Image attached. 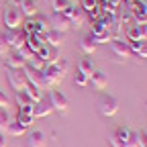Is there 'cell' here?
I'll list each match as a JSON object with an SVG mask.
<instances>
[{
    "mask_svg": "<svg viewBox=\"0 0 147 147\" xmlns=\"http://www.w3.org/2000/svg\"><path fill=\"white\" fill-rule=\"evenodd\" d=\"M108 139H110V145H113V147H123V145H121V143H119V141L115 139V135H110Z\"/></svg>",
    "mask_w": 147,
    "mask_h": 147,
    "instance_id": "f35d334b",
    "label": "cell"
},
{
    "mask_svg": "<svg viewBox=\"0 0 147 147\" xmlns=\"http://www.w3.org/2000/svg\"><path fill=\"white\" fill-rule=\"evenodd\" d=\"M33 2H37V0H33Z\"/></svg>",
    "mask_w": 147,
    "mask_h": 147,
    "instance_id": "7bdbcfd3",
    "label": "cell"
},
{
    "mask_svg": "<svg viewBox=\"0 0 147 147\" xmlns=\"http://www.w3.org/2000/svg\"><path fill=\"white\" fill-rule=\"evenodd\" d=\"M23 74H25L27 82L35 84L37 88H47V84H45V78H43V69L35 67V65H31V63H25V67H23Z\"/></svg>",
    "mask_w": 147,
    "mask_h": 147,
    "instance_id": "8992f818",
    "label": "cell"
},
{
    "mask_svg": "<svg viewBox=\"0 0 147 147\" xmlns=\"http://www.w3.org/2000/svg\"><path fill=\"white\" fill-rule=\"evenodd\" d=\"M6 82H8V86H10L14 92H21V90H25V86H27V78H25L23 69H8Z\"/></svg>",
    "mask_w": 147,
    "mask_h": 147,
    "instance_id": "ba28073f",
    "label": "cell"
},
{
    "mask_svg": "<svg viewBox=\"0 0 147 147\" xmlns=\"http://www.w3.org/2000/svg\"><path fill=\"white\" fill-rule=\"evenodd\" d=\"M4 27H6V31H14V29H18L23 23H25V16H23V12H21V8H18L16 4H8V8L4 10Z\"/></svg>",
    "mask_w": 147,
    "mask_h": 147,
    "instance_id": "7a4b0ae2",
    "label": "cell"
},
{
    "mask_svg": "<svg viewBox=\"0 0 147 147\" xmlns=\"http://www.w3.org/2000/svg\"><path fill=\"white\" fill-rule=\"evenodd\" d=\"M49 29H53V31H59V33H65L67 29H69V21L63 16V14H51L49 16Z\"/></svg>",
    "mask_w": 147,
    "mask_h": 147,
    "instance_id": "7c38bea8",
    "label": "cell"
},
{
    "mask_svg": "<svg viewBox=\"0 0 147 147\" xmlns=\"http://www.w3.org/2000/svg\"><path fill=\"white\" fill-rule=\"evenodd\" d=\"M106 2H108L110 6H113V8H119V6H121V2H123V0H106Z\"/></svg>",
    "mask_w": 147,
    "mask_h": 147,
    "instance_id": "74e56055",
    "label": "cell"
},
{
    "mask_svg": "<svg viewBox=\"0 0 147 147\" xmlns=\"http://www.w3.org/2000/svg\"><path fill=\"white\" fill-rule=\"evenodd\" d=\"M39 90H41V88H37V86L31 84V82H27V86H25V92L29 94V98L33 100V104L41 100V92H39Z\"/></svg>",
    "mask_w": 147,
    "mask_h": 147,
    "instance_id": "603a6c76",
    "label": "cell"
},
{
    "mask_svg": "<svg viewBox=\"0 0 147 147\" xmlns=\"http://www.w3.org/2000/svg\"><path fill=\"white\" fill-rule=\"evenodd\" d=\"M8 104H10V100H8V96L4 94V92H2V90H0V108H6Z\"/></svg>",
    "mask_w": 147,
    "mask_h": 147,
    "instance_id": "8d00e7d4",
    "label": "cell"
},
{
    "mask_svg": "<svg viewBox=\"0 0 147 147\" xmlns=\"http://www.w3.org/2000/svg\"><path fill=\"white\" fill-rule=\"evenodd\" d=\"M69 4H71L69 0H51V8H53V12H55V14H61Z\"/></svg>",
    "mask_w": 147,
    "mask_h": 147,
    "instance_id": "83f0119b",
    "label": "cell"
},
{
    "mask_svg": "<svg viewBox=\"0 0 147 147\" xmlns=\"http://www.w3.org/2000/svg\"><path fill=\"white\" fill-rule=\"evenodd\" d=\"M88 84L92 86V90H104L108 86V78L104 76V71H92L90 78H88Z\"/></svg>",
    "mask_w": 147,
    "mask_h": 147,
    "instance_id": "4fadbf2b",
    "label": "cell"
},
{
    "mask_svg": "<svg viewBox=\"0 0 147 147\" xmlns=\"http://www.w3.org/2000/svg\"><path fill=\"white\" fill-rule=\"evenodd\" d=\"M145 113H147V100H145Z\"/></svg>",
    "mask_w": 147,
    "mask_h": 147,
    "instance_id": "b9f144b4",
    "label": "cell"
},
{
    "mask_svg": "<svg viewBox=\"0 0 147 147\" xmlns=\"http://www.w3.org/2000/svg\"><path fill=\"white\" fill-rule=\"evenodd\" d=\"M53 113V108L49 104V100H39V102H35L33 104V117H49Z\"/></svg>",
    "mask_w": 147,
    "mask_h": 147,
    "instance_id": "ac0fdd59",
    "label": "cell"
},
{
    "mask_svg": "<svg viewBox=\"0 0 147 147\" xmlns=\"http://www.w3.org/2000/svg\"><path fill=\"white\" fill-rule=\"evenodd\" d=\"M82 10H84V12H94V10H98V0H82Z\"/></svg>",
    "mask_w": 147,
    "mask_h": 147,
    "instance_id": "f546056e",
    "label": "cell"
},
{
    "mask_svg": "<svg viewBox=\"0 0 147 147\" xmlns=\"http://www.w3.org/2000/svg\"><path fill=\"white\" fill-rule=\"evenodd\" d=\"M27 33L25 31H21V29H14V31H6L4 35H2V39L6 41V45L10 47V49H21L25 43H27Z\"/></svg>",
    "mask_w": 147,
    "mask_h": 147,
    "instance_id": "5b68a950",
    "label": "cell"
},
{
    "mask_svg": "<svg viewBox=\"0 0 147 147\" xmlns=\"http://www.w3.org/2000/svg\"><path fill=\"white\" fill-rule=\"evenodd\" d=\"M27 147H47V137L43 131H33L27 137Z\"/></svg>",
    "mask_w": 147,
    "mask_h": 147,
    "instance_id": "e0dca14e",
    "label": "cell"
},
{
    "mask_svg": "<svg viewBox=\"0 0 147 147\" xmlns=\"http://www.w3.org/2000/svg\"><path fill=\"white\" fill-rule=\"evenodd\" d=\"M115 139L125 147V143H127V139H129V135H131V127H119V129H115Z\"/></svg>",
    "mask_w": 147,
    "mask_h": 147,
    "instance_id": "7402d4cb",
    "label": "cell"
},
{
    "mask_svg": "<svg viewBox=\"0 0 147 147\" xmlns=\"http://www.w3.org/2000/svg\"><path fill=\"white\" fill-rule=\"evenodd\" d=\"M14 102L18 104V108H21V106H29V104H33V100L29 98V94H27L25 90L16 92V96H14Z\"/></svg>",
    "mask_w": 147,
    "mask_h": 147,
    "instance_id": "4316f807",
    "label": "cell"
},
{
    "mask_svg": "<svg viewBox=\"0 0 147 147\" xmlns=\"http://www.w3.org/2000/svg\"><path fill=\"white\" fill-rule=\"evenodd\" d=\"M110 49H113V53L119 55V57H129V55H131L129 43L123 41V39H113V41H110Z\"/></svg>",
    "mask_w": 147,
    "mask_h": 147,
    "instance_id": "2e32d148",
    "label": "cell"
},
{
    "mask_svg": "<svg viewBox=\"0 0 147 147\" xmlns=\"http://www.w3.org/2000/svg\"><path fill=\"white\" fill-rule=\"evenodd\" d=\"M61 14L69 21V27H74V29H80V27L84 25V21H86V12H84L82 8H76V4H74V2H71Z\"/></svg>",
    "mask_w": 147,
    "mask_h": 147,
    "instance_id": "277c9868",
    "label": "cell"
},
{
    "mask_svg": "<svg viewBox=\"0 0 147 147\" xmlns=\"http://www.w3.org/2000/svg\"><path fill=\"white\" fill-rule=\"evenodd\" d=\"M47 100H49L53 110H57V113H61V115L67 113V98L61 94L59 90H49V98Z\"/></svg>",
    "mask_w": 147,
    "mask_h": 147,
    "instance_id": "30bf717a",
    "label": "cell"
},
{
    "mask_svg": "<svg viewBox=\"0 0 147 147\" xmlns=\"http://www.w3.org/2000/svg\"><path fill=\"white\" fill-rule=\"evenodd\" d=\"M33 121H35V117H33V104H29V106H21V108H18L16 123H21V125L27 129V127L33 125Z\"/></svg>",
    "mask_w": 147,
    "mask_h": 147,
    "instance_id": "5bb4252c",
    "label": "cell"
},
{
    "mask_svg": "<svg viewBox=\"0 0 147 147\" xmlns=\"http://www.w3.org/2000/svg\"><path fill=\"white\" fill-rule=\"evenodd\" d=\"M137 131H133L131 129V135H129V139H127V143H125V147H139V141H137Z\"/></svg>",
    "mask_w": 147,
    "mask_h": 147,
    "instance_id": "1f68e13d",
    "label": "cell"
},
{
    "mask_svg": "<svg viewBox=\"0 0 147 147\" xmlns=\"http://www.w3.org/2000/svg\"><path fill=\"white\" fill-rule=\"evenodd\" d=\"M90 37L94 39V43H108L113 41V33H110L108 29H104L98 21H92V31H90Z\"/></svg>",
    "mask_w": 147,
    "mask_h": 147,
    "instance_id": "9c48e42d",
    "label": "cell"
},
{
    "mask_svg": "<svg viewBox=\"0 0 147 147\" xmlns=\"http://www.w3.org/2000/svg\"><path fill=\"white\" fill-rule=\"evenodd\" d=\"M125 37L127 41H145V33H143V25L131 23L125 27Z\"/></svg>",
    "mask_w": 147,
    "mask_h": 147,
    "instance_id": "8fae6325",
    "label": "cell"
},
{
    "mask_svg": "<svg viewBox=\"0 0 147 147\" xmlns=\"http://www.w3.org/2000/svg\"><path fill=\"white\" fill-rule=\"evenodd\" d=\"M8 45H6V41L2 39V35H0V55H8Z\"/></svg>",
    "mask_w": 147,
    "mask_h": 147,
    "instance_id": "d590c367",
    "label": "cell"
},
{
    "mask_svg": "<svg viewBox=\"0 0 147 147\" xmlns=\"http://www.w3.org/2000/svg\"><path fill=\"white\" fill-rule=\"evenodd\" d=\"M45 43H49V45H51V47H55V49H59V47H61V43H63V33L49 29V31L45 33Z\"/></svg>",
    "mask_w": 147,
    "mask_h": 147,
    "instance_id": "d6986e66",
    "label": "cell"
},
{
    "mask_svg": "<svg viewBox=\"0 0 147 147\" xmlns=\"http://www.w3.org/2000/svg\"><path fill=\"white\" fill-rule=\"evenodd\" d=\"M51 55H53V53H51L49 45H45V43L41 45V49H39V51H37V57H39L41 61H45V63H49V59H51Z\"/></svg>",
    "mask_w": 147,
    "mask_h": 147,
    "instance_id": "f1b7e54d",
    "label": "cell"
},
{
    "mask_svg": "<svg viewBox=\"0 0 147 147\" xmlns=\"http://www.w3.org/2000/svg\"><path fill=\"white\" fill-rule=\"evenodd\" d=\"M137 141H139V147H147V131L139 133L137 135Z\"/></svg>",
    "mask_w": 147,
    "mask_h": 147,
    "instance_id": "e575fe53",
    "label": "cell"
},
{
    "mask_svg": "<svg viewBox=\"0 0 147 147\" xmlns=\"http://www.w3.org/2000/svg\"><path fill=\"white\" fill-rule=\"evenodd\" d=\"M65 69H67V61L61 59V61H55V63H45L43 67V78H45V84L47 88L59 84L65 76Z\"/></svg>",
    "mask_w": 147,
    "mask_h": 147,
    "instance_id": "6da1fadb",
    "label": "cell"
},
{
    "mask_svg": "<svg viewBox=\"0 0 147 147\" xmlns=\"http://www.w3.org/2000/svg\"><path fill=\"white\" fill-rule=\"evenodd\" d=\"M0 147H6V141H4V135L0 133Z\"/></svg>",
    "mask_w": 147,
    "mask_h": 147,
    "instance_id": "ab89813d",
    "label": "cell"
},
{
    "mask_svg": "<svg viewBox=\"0 0 147 147\" xmlns=\"http://www.w3.org/2000/svg\"><path fill=\"white\" fill-rule=\"evenodd\" d=\"M78 69H80V71H84L86 76H90V74L94 71V61H92L90 57H84V59H80V63H78Z\"/></svg>",
    "mask_w": 147,
    "mask_h": 147,
    "instance_id": "d4e9b609",
    "label": "cell"
},
{
    "mask_svg": "<svg viewBox=\"0 0 147 147\" xmlns=\"http://www.w3.org/2000/svg\"><path fill=\"white\" fill-rule=\"evenodd\" d=\"M23 31H25L27 35H33V33H35V27H33V21H27V23H23Z\"/></svg>",
    "mask_w": 147,
    "mask_h": 147,
    "instance_id": "836d02e7",
    "label": "cell"
},
{
    "mask_svg": "<svg viewBox=\"0 0 147 147\" xmlns=\"http://www.w3.org/2000/svg\"><path fill=\"white\" fill-rule=\"evenodd\" d=\"M80 49H82L84 53H88V55L96 51V43H94V39L90 37V33H88V35H84L82 39H80Z\"/></svg>",
    "mask_w": 147,
    "mask_h": 147,
    "instance_id": "44dd1931",
    "label": "cell"
},
{
    "mask_svg": "<svg viewBox=\"0 0 147 147\" xmlns=\"http://www.w3.org/2000/svg\"><path fill=\"white\" fill-rule=\"evenodd\" d=\"M25 131H27V129H25L21 123H16V121H10V125H8V129H6V133L12 135V137H21Z\"/></svg>",
    "mask_w": 147,
    "mask_h": 147,
    "instance_id": "cb8c5ba5",
    "label": "cell"
},
{
    "mask_svg": "<svg viewBox=\"0 0 147 147\" xmlns=\"http://www.w3.org/2000/svg\"><path fill=\"white\" fill-rule=\"evenodd\" d=\"M69 2H74V0H69Z\"/></svg>",
    "mask_w": 147,
    "mask_h": 147,
    "instance_id": "ee69618b",
    "label": "cell"
},
{
    "mask_svg": "<svg viewBox=\"0 0 147 147\" xmlns=\"http://www.w3.org/2000/svg\"><path fill=\"white\" fill-rule=\"evenodd\" d=\"M145 4H147V2H145Z\"/></svg>",
    "mask_w": 147,
    "mask_h": 147,
    "instance_id": "f6af8a7d",
    "label": "cell"
},
{
    "mask_svg": "<svg viewBox=\"0 0 147 147\" xmlns=\"http://www.w3.org/2000/svg\"><path fill=\"white\" fill-rule=\"evenodd\" d=\"M88 78H90V76H86V74H84V71H80V69L76 71V84H78L80 88H84V86H88Z\"/></svg>",
    "mask_w": 147,
    "mask_h": 147,
    "instance_id": "4dcf8cb0",
    "label": "cell"
},
{
    "mask_svg": "<svg viewBox=\"0 0 147 147\" xmlns=\"http://www.w3.org/2000/svg\"><path fill=\"white\" fill-rule=\"evenodd\" d=\"M98 113L102 117H115L119 113V98L113 94H102V98L98 100Z\"/></svg>",
    "mask_w": 147,
    "mask_h": 147,
    "instance_id": "3957f363",
    "label": "cell"
},
{
    "mask_svg": "<svg viewBox=\"0 0 147 147\" xmlns=\"http://www.w3.org/2000/svg\"><path fill=\"white\" fill-rule=\"evenodd\" d=\"M25 63H27V59H25L16 49H14L12 53L8 51V57H6V67H8V69H23Z\"/></svg>",
    "mask_w": 147,
    "mask_h": 147,
    "instance_id": "9a60e30c",
    "label": "cell"
},
{
    "mask_svg": "<svg viewBox=\"0 0 147 147\" xmlns=\"http://www.w3.org/2000/svg\"><path fill=\"white\" fill-rule=\"evenodd\" d=\"M143 33H145V39H147V23L143 25Z\"/></svg>",
    "mask_w": 147,
    "mask_h": 147,
    "instance_id": "60d3db41",
    "label": "cell"
},
{
    "mask_svg": "<svg viewBox=\"0 0 147 147\" xmlns=\"http://www.w3.org/2000/svg\"><path fill=\"white\" fill-rule=\"evenodd\" d=\"M16 6L21 8L23 16H35L37 14V2H33V0H18Z\"/></svg>",
    "mask_w": 147,
    "mask_h": 147,
    "instance_id": "ffe728a7",
    "label": "cell"
},
{
    "mask_svg": "<svg viewBox=\"0 0 147 147\" xmlns=\"http://www.w3.org/2000/svg\"><path fill=\"white\" fill-rule=\"evenodd\" d=\"M10 125V115H8V110L6 108H0V133H6V129Z\"/></svg>",
    "mask_w": 147,
    "mask_h": 147,
    "instance_id": "484cf974",
    "label": "cell"
},
{
    "mask_svg": "<svg viewBox=\"0 0 147 147\" xmlns=\"http://www.w3.org/2000/svg\"><path fill=\"white\" fill-rule=\"evenodd\" d=\"M129 6H131V8H129V12H131L133 23L145 25V23H147V4L143 2V0H133Z\"/></svg>",
    "mask_w": 147,
    "mask_h": 147,
    "instance_id": "52a82bcc",
    "label": "cell"
},
{
    "mask_svg": "<svg viewBox=\"0 0 147 147\" xmlns=\"http://www.w3.org/2000/svg\"><path fill=\"white\" fill-rule=\"evenodd\" d=\"M135 55H139V57H143V59H147V39L139 43V47H137V51H135Z\"/></svg>",
    "mask_w": 147,
    "mask_h": 147,
    "instance_id": "d6a6232c",
    "label": "cell"
}]
</instances>
